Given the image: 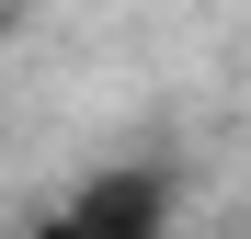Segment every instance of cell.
Listing matches in <instances>:
<instances>
[{
    "mask_svg": "<svg viewBox=\"0 0 251 239\" xmlns=\"http://www.w3.org/2000/svg\"><path fill=\"white\" fill-rule=\"evenodd\" d=\"M160 217H172V182L160 171H92L34 239H160Z\"/></svg>",
    "mask_w": 251,
    "mask_h": 239,
    "instance_id": "cell-1",
    "label": "cell"
}]
</instances>
